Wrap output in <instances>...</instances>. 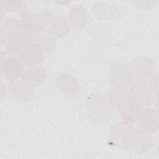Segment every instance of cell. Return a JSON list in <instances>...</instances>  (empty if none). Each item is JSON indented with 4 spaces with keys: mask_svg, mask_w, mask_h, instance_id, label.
Masks as SVG:
<instances>
[{
    "mask_svg": "<svg viewBox=\"0 0 159 159\" xmlns=\"http://www.w3.org/2000/svg\"><path fill=\"white\" fill-rule=\"evenodd\" d=\"M24 65L18 57L8 55L6 52L0 53L1 74L10 81L16 80L24 71Z\"/></svg>",
    "mask_w": 159,
    "mask_h": 159,
    "instance_id": "277c9868",
    "label": "cell"
},
{
    "mask_svg": "<svg viewBox=\"0 0 159 159\" xmlns=\"http://www.w3.org/2000/svg\"><path fill=\"white\" fill-rule=\"evenodd\" d=\"M68 17L71 25L76 29L84 28L89 20V14L87 10L80 4L73 5L70 7Z\"/></svg>",
    "mask_w": 159,
    "mask_h": 159,
    "instance_id": "2e32d148",
    "label": "cell"
},
{
    "mask_svg": "<svg viewBox=\"0 0 159 159\" xmlns=\"http://www.w3.org/2000/svg\"><path fill=\"white\" fill-rule=\"evenodd\" d=\"M130 96L129 88H110L107 93V99L112 108L117 109L119 106Z\"/></svg>",
    "mask_w": 159,
    "mask_h": 159,
    "instance_id": "d6986e66",
    "label": "cell"
},
{
    "mask_svg": "<svg viewBox=\"0 0 159 159\" xmlns=\"http://www.w3.org/2000/svg\"><path fill=\"white\" fill-rule=\"evenodd\" d=\"M35 16L38 20L45 25H49L52 20V12L50 9L48 7L42 8L38 11L34 12Z\"/></svg>",
    "mask_w": 159,
    "mask_h": 159,
    "instance_id": "7402d4cb",
    "label": "cell"
},
{
    "mask_svg": "<svg viewBox=\"0 0 159 159\" xmlns=\"http://www.w3.org/2000/svg\"><path fill=\"white\" fill-rule=\"evenodd\" d=\"M135 128L123 122L112 125L109 130V141L114 146L122 150L134 148Z\"/></svg>",
    "mask_w": 159,
    "mask_h": 159,
    "instance_id": "7a4b0ae2",
    "label": "cell"
},
{
    "mask_svg": "<svg viewBox=\"0 0 159 159\" xmlns=\"http://www.w3.org/2000/svg\"><path fill=\"white\" fill-rule=\"evenodd\" d=\"M135 6L142 8H150L157 5L158 1H132Z\"/></svg>",
    "mask_w": 159,
    "mask_h": 159,
    "instance_id": "d4e9b609",
    "label": "cell"
},
{
    "mask_svg": "<svg viewBox=\"0 0 159 159\" xmlns=\"http://www.w3.org/2000/svg\"><path fill=\"white\" fill-rule=\"evenodd\" d=\"M22 49L20 37L8 40L5 43V52L10 55H19Z\"/></svg>",
    "mask_w": 159,
    "mask_h": 159,
    "instance_id": "44dd1931",
    "label": "cell"
},
{
    "mask_svg": "<svg viewBox=\"0 0 159 159\" xmlns=\"http://www.w3.org/2000/svg\"><path fill=\"white\" fill-rule=\"evenodd\" d=\"M153 145V137L150 133L135 128L134 148L139 154L149 151Z\"/></svg>",
    "mask_w": 159,
    "mask_h": 159,
    "instance_id": "e0dca14e",
    "label": "cell"
},
{
    "mask_svg": "<svg viewBox=\"0 0 159 159\" xmlns=\"http://www.w3.org/2000/svg\"><path fill=\"white\" fill-rule=\"evenodd\" d=\"M25 33L24 23L14 17L6 18L1 25V43L4 40L20 37Z\"/></svg>",
    "mask_w": 159,
    "mask_h": 159,
    "instance_id": "52a82bcc",
    "label": "cell"
},
{
    "mask_svg": "<svg viewBox=\"0 0 159 159\" xmlns=\"http://www.w3.org/2000/svg\"><path fill=\"white\" fill-rule=\"evenodd\" d=\"M60 92L68 97L75 96L79 90V83L76 78L68 73H61L56 79Z\"/></svg>",
    "mask_w": 159,
    "mask_h": 159,
    "instance_id": "4fadbf2b",
    "label": "cell"
},
{
    "mask_svg": "<svg viewBox=\"0 0 159 159\" xmlns=\"http://www.w3.org/2000/svg\"><path fill=\"white\" fill-rule=\"evenodd\" d=\"M19 14L24 23L25 33L39 35L45 29L44 25L35 16L34 11L30 9L23 7L19 11Z\"/></svg>",
    "mask_w": 159,
    "mask_h": 159,
    "instance_id": "9a60e30c",
    "label": "cell"
},
{
    "mask_svg": "<svg viewBox=\"0 0 159 159\" xmlns=\"http://www.w3.org/2000/svg\"><path fill=\"white\" fill-rule=\"evenodd\" d=\"M89 120L94 124L101 125L108 122L112 116V107L107 99L102 94H90L86 101Z\"/></svg>",
    "mask_w": 159,
    "mask_h": 159,
    "instance_id": "6da1fadb",
    "label": "cell"
},
{
    "mask_svg": "<svg viewBox=\"0 0 159 159\" xmlns=\"http://www.w3.org/2000/svg\"><path fill=\"white\" fill-rule=\"evenodd\" d=\"M149 83H150L153 97L155 99L157 100L158 93V76L157 73H155L153 75Z\"/></svg>",
    "mask_w": 159,
    "mask_h": 159,
    "instance_id": "cb8c5ba5",
    "label": "cell"
},
{
    "mask_svg": "<svg viewBox=\"0 0 159 159\" xmlns=\"http://www.w3.org/2000/svg\"><path fill=\"white\" fill-rule=\"evenodd\" d=\"M92 13L96 18L106 20H117L120 16L119 11L116 6L101 1L96 2L93 4Z\"/></svg>",
    "mask_w": 159,
    "mask_h": 159,
    "instance_id": "7c38bea8",
    "label": "cell"
},
{
    "mask_svg": "<svg viewBox=\"0 0 159 159\" xmlns=\"http://www.w3.org/2000/svg\"><path fill=\"white\" fill-rule=\"evenodd\" d=\"M130 96L135 99L142 107H150L153 102V97L149 81L144 79L134 80L129 87Z\"/></svg>",
    "mask_w": 159,
    "mask_h": 159,
    "instance_id": "5b68a950",
    "label": "cell"
},
{
    "mask_svg": "<svg viewBox=\"0 0 159 159\" xmlns=\"http://www.w3.org/2000/svg\"><path fill=\"white\" fill-rule=\"evenodd\" d=\"M39 35L43 51L48 53L53 52L55 49L57 40L52 31L49 29L45 28Z\"/></svg>",
    "mask_w": 159,
    "mask_h": 159,
    "instance_id": "ffe728a7",
    "label": "cell"
},
{
    "mask_svg": "<svg viewBox=\"0 0 159 159\" xmlns=\"http://www.w3.org/2000/svg\"><path fill=\"white\" fill-rule=\"evenodd\" d=\"M139 120L141 129L143 131L152 134L158 130V116L155 109L149 107L142 108Z\"/></svg>",
    "mask_w": 159,
    "mask_h": 159,
    "instance_id": "8fae6325",
    "label": "cell"
},
{
    "mask_svg": "<svg viewBox=\"0 0 159 159\" xmlns=\"http://www.w3.org/2000/svg\"><path fill=\"white\" fill-rule=\"evenodd\" d=\"M24 66L31 68L41 64L44 58V51L40 48H25L18 55Z\"/></svg>",
    "mask_w": 159,
    "mask_h": 159,
    "instance_id": "5bb4252c",
    "label": "cell"
},
{
    "mask_svg": "<svg viewBox=\"0 0 159 159\" xmlns=\"http://www.w3.org/2000/svg\"><path fill=\"white\" fill-rule=\"evenodd\" d=\"M130 70L137 78L144 79L155 74L156 66L154 61L146 56H138L130 63Z\"/></svg>",
    "mask_w": 159,
    "mask_h": 159,
    "instance_id": "ba28073f",
    "label": "cell"
},
{
    "mask_svg": "<svg viewBox=\"0 0 159 159\" xmlns=\"http://www.w3.org/2000/svg\"><path fill=\"white\" fill-rule=\"evenodd\" d=\"M7 93L13 100L22 102L30 101L35 93L34 88L27 85L22 80L11 81L7 86Z\"/></svg>",
    "mask_w": 159,
    "mask_h": 159,
    "instance_id": "9c48e42d",
    "label": "cell"
},
{
    "mask_svg": "<svg viewBox=\"0 0 159 159\" xmlns=\"http://www.w3.org/2000/svg\"><path fill=\"white\" fill-rule=\"evenodd\" d=\"M51 30L58 37L64 39L70 32V25L66 18L61 15H57L52 19L50 22Z\"/></svg>",
    "mask_w": 159,
    "mask_h": 159,
    "instance_id": "ac0fdd59",
    "label": "cell"
},
{
    "mask_svg": "<svg viewBox=\"0 0 159 159\" xmlns=\"http://www.w3.org/2000/svg\"><path fill=\"white\" fill-rule=\"evenodd\" d=\"M142 108L143 107L135 99L129 96L119 106L117 110L123 122L132 125L139 120Z\"/></svg>",
    "mask_w": 159,
    "mask_h": 159,
    "instance_id": "8992f818",
    "label": "cell"
},
{
    "mask_svg": "<svg viewBox=\"0 0 159 159\" xmlns=\"http://www.w3.org/2000/svg\"><path fill=\"white\" fill-rule=\"evenodd\" d=\"M47 77L46 70L40 66L28 68L23 71L21 80L29 86L35 88L42 86Z\"/></svg>",
    "mask_w": 159,
    "mask_h": 159,
    "instance_id": "30bf717a",
    "label": "cell"
},
{
    "mask_svg": "<svg viewBox=\"0 0 159 159\" xmlns=\"http://www.w3.org/2000/svg\"><path fill=\"white\" fill-rule=\"evenodd\" d=\"M107 79L112 87L129 88L134 80V75L128 66L122 63H111Z\"/></svg>",
    "mask_w": 159,
    "mask_h": 159,
    "instance_id": "3957f363",
    "label": "cell"
},
{
    "mask_svg": "<svg viewBox=\"0 0 159 159\" xmlns=\"http://www.w3.org/2000/svg\"><path fill=\"white\" fill-rule=\"evenodd\" d=\"M1 8L7 11H19L24 7V2L22 1H2L1 2Z\"/></svg>",
    "mask_w": 159,
    "mask_h": 159,
    "instance_id": "603a6c76",
    "label": "cell"
}]
</instances>
